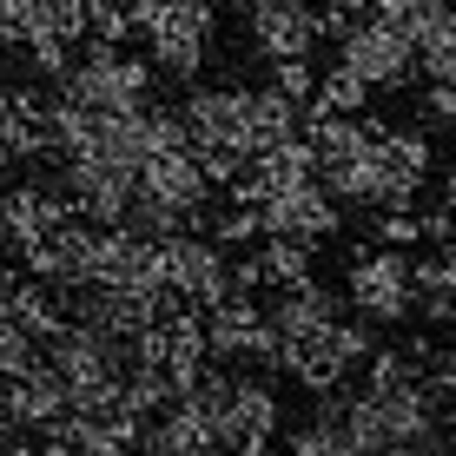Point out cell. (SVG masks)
I'll use <instances>...</instances> for the list:
<instances>
[{"instance_id":"obj_1","label":"cell","mask_w":456,"mask_h":456,"mask_svg":"<svg viewBox=\"0 0 456 456\" xmlns=\"http://www.w3.org/2000/svg\"><path fill=\"white\" fill-rule=\"evenodd\" d=\"M139 40H146L159 80L192 86L199 73H206L212 46H218V0H166V7L139 27Z\"/></svg>"},{"instance_id":"obj_2","label":"cell","mask_w":456,"mask_h":456,"mask_svg":"<svg viewBox=\"0 0 456 456\" xmlns=\"http://www.w3.org/2000/svg\"><path fill=\"white\" fill-rule=\"evenodd\" d=\"M344 305L370 324H403L417 311L411 291V251L397 245H351L344 251Z\"/></svg>"},{"instance_id":"obj_3","label":"cell","mask_w":456,"mask_h":456,"mask_svg":"<svg viewBox=\"0 0 456 456\" xmlns=\"http://www.w3.org/2000/svg\"><path fill=\"white\" fill-rule=\"evenodd\" d=\"M338 60L344 67H357L370 80V93H403L417 80V40L403 34L397 20H384V13H357L351 27H344V40H338Z\"/></svg>"},{"instance_id":"obj_4","label":"cell","mask_w":456,"mask_h":456,"mask_svg":"<svg viewBox=\"0 0 456 456\" xmlns=\"http://www.w3.org/2000/svg\"><path fill=\"white\" fill-rule=\"evenodd\" d=\"M159 272L192 311H212L218 297L232 291V258L206 225H185V232H172V239H159Z\"/></svg>"},{"instance_id":"obj_5","label":"cell","mask_w":456,"mask_h":456,"mask_svg":"<svg viewBox=\"0 0 456 456\" xmlns=\"http://www.w3.org/2000/svg\"><path fill=\"white\" fill-rule=\"evenodd\" d=\"M93 251H100V225H93L86 212H73V218H60V225H46L34 245H20V265L34 278H46L53 291H80L93 285Z\"/></svg>"},{"instance_id":"obj_6","label":"cell","mask_w":456,"mask_h":456,"mask_svg":"<svg viewBox=\"0 0 456 456\" xmlns=\"http://www.w3.org/2000/svg\"><path fill=\"white\" fill-rule=\"evenodd\" d=\"M218 430H225V450H245V456H258V450L278 444V430H285V397H278L272 370H245L239 364Z\"/></svg>"},{"instance_id":"obj_7","label":"cell","mask_w":456,"mask_h":456,"mask_svg":"<svg viewBox=\"0 0 456 456\" xmlns=\"http://www.w3.org/2000/svg\"><path fill=\"white\" fill-rule=\"evenodd\" d=\"M344 318V297L331 285H318V278H297V285H278L272 297V324L278 338H285V377L297 357H311L324 338H331V324Z\"/></svg>"},{"instance_id":"obj_8","label":"cell","mask_w":456,"mask_h":456,"mask_svg":"<svg viewBox=\"0 0 456 456\" xmlns=\"http://www.w3.org/2000/svg\"><path fill=\"white\" fill-rule=\"evenodd\" d=\"M258 218H265V232H285V239H305V245H324V239L344 232V206L324 192V179L278 185V192L258 206Z\"/></svg>"},{"instance_id":"obj_9","label":"cell","mask_w":456,"mask_h":456,"mask_svg":"<svg viewBox=\"0 0 456 456\" xmlns=\"http://www.w3.org/2000/svg\"><path fill=\"white\" fill-rule=\"evenodd\" d=\"M245 40L251 53L272 67V60H291V53H318V0H258L245 7Z\"/></svg>"},{"instance_id":"obj_10","label":"cell","mask_w":456,"mask_h":456,"mask_svg":"<svg viewBox=\"0 0 456 456\" xmlns=\"http://www.w3.org/2000/svg\"><path fill=\"white\" fill-rule=\"evenodd\" d=\"M245 93L239 80H192L185 86V133H192V152H212V146H239L245 152Z\"/></svg>"},{"instance_id":"obj_11","label":"cell","mask_w":456,"mask_h":456,"mask_svg":"<svg viewBox=\"0 0 456 456\" xmlns=\"http://www.w3.org/2000/svg\"><path fill=\"white\" fill-rule=\"evenodd\" d=\"M291 133H305V106L278 86H251L245 93V152H272Z\"/></svg>"},{"instance_id":"obj_12","label":"cell","mask_w":456,"mask_h":456,"mask_svg":"<svg viewBox=\"0 0 456 456\" xmlns=\"http://www.w3.org/2000/svg\"><path fill=\"white\" fill-rule=\"evenodd\" d=\"M384 166H390V185H397V199H403V206H417L423 179H430V166H436L430 133H423V126H390V133H384Z\"/></svg>"},{"instance_id":"obj_13","label":"cell","mask_w":456,"mask_h":456,"mask_svg":"<svg viewBox=\"0 0 456 456\" xmlns=\"http://www.w3.org/2000/svg\"><path fill=\"white\" fill-rule=\"evenodd\" d=\"M13 324H20L27 338H40V344H46V338L60 331V324H67V291H53L46 278L27 272V278H20V297H13Z\"/></svg>"},{"instance_id":"obj_14","label":"cell","mask_w":456,"mask_h":456,"mask_svg":"<svg viewBox=\"0 0 456 456\" xmlns=\"http://www.w3.org/2000/svg\"><path fill=\"white\" fill-rule=\"evenodd\" d=\"M364 106H370V80H364L357 67H344V60H338V67L318 73V93H311L305 113H364Z\"/></svg>"},{"instance_id":"obj_15","label":"cell","mask_w":456,"mask_h":456,"mask_svg":"<svg viewBox=\"0 0 456 456\" xmlns=\"http://www.w3.org/2000/svg\"><path fill=\"white\" fill-rule=\"evenodd\" d=\"M258 258H265V278H272V291H278V285H297V278H311V258H318V245L285 239V232H265V239H258Z\"/></svg>"},{"instance_id":"obj_16","label":"cell","mask_w":456,"mask_h":456,"mask_svg":"<svg viewBox=\"0 0 456 456\" xmlns=\"http://www.w3.org/2000/svg\"><path fill=\"white\" fill-rule=\"evenodd\" d=\"M199 225H206L225 251H239V245H251V239H265V218H258V206H239V199H232L225 212H206Z\"/></svg>"},{"instance_id":"obj_17","label":"cell","mask_w":456,"mask_h":456,"mask_svg":"<svg viewBox=\"0 0 456 456\" xmlns=\"http://www.w3.org/2000/svg\"><path fill=\"white\" fill-rule=\"evenodd\" d=\"M46 357V344L40 338H27L13 318H0V384H13V377H27Z\"/></svg>"},{"instance_id":"obj_18","label":"cell","mask_w":456,"mask_h":456,"mask_svg":"<svg viewBox=\"0 0 456 456\" xmlns=\"http://www.w3.org/2000/svg\"><path fill=\"white\" fill-rule=\"evenodd\" d=\"M377 13H384V20H397L411 40H423L436 20H444V0H377Z\"/></svg>"},{"instance_id":"obj_19","label":"cell","mask_w":456,"mask_h":456,"mask_svg":"<svg viewBox=\"0 0 456 456\" xmlns=\"http://www.w3.org/2000/svg\"><path fill=\"white\" fill-rule=\"evenodd\" d=\"M272 86H278V93H291L297 106H311V93H318V67H311V53L272 60Z\"/></svg>"},{"instance_id":"obj_20","label":"cell","mask_w":456,"mask_h":456,"mask_svg":"<svg viewBox=\"0 0 456 456\" xmlns=\"http://www.w3.org/2000/svg\"><path fill=\"white\" fill-rule=\"evenodd\" d=\"M377 245H397V251H411V245H423V212H417V206H397V212H377Z\"/></svg>"},{"instance_id":"obj_21","label":"cell","mask_w":456,"mask_h":456,"mask_svg":"<svg viewBox=\"0 0 456 456\" xmlns=\"http://www.w3.org/2000/svg\"><path fill=\"white\" fill-rule=\"evenodd\" d=\"M423 119H430V133H456V73L423 80Z\"/></svg>"},{"instance_id":"obj_22","label":"cell","mask_w":456,"mask_h":456,"mask_svg":"<svg viewBox=\"0 0 456 456\" xmlns=\"http://www.w3.org/2000/svg\"><path fill=\"white\" fill-rule=\"evenodd\" d=\"M232 291H251V297L272 291V278H265V258H258V251H251V258H232Z\"/></svg>"},{"instance_id":"obj_23","label":"cell","mask_w":456,"mask_h":456,"mask_svg":"<svg viewBox=\"0 0 456 456\" xmlns=\"http://www.w3.org/2000/svg\"><path fill=\"white\" fill-rule=\"evenodd\" d=\"M430 384L444 390V403L456 411V344H444V351H436V364H430Z\"/></svg>"},{"instance_id":"obj_24","label":"cell","mask_w":456,"mask_h":456,"mask_svg":"<svg viewBox=\"0 0 456 456\" xmlns=\"http://www.w3.org/2000/svg\"><path fill=\"white\" fill-rule=\"evenodd\" d=\"M450 239H456V212L450 206L423 212V245H450Z\"/></svg>"},{"instance_id":"obj_25","label":"cell","mask_w":456,"mask_h":456,"mask_svg":"<svg viewBox=\"0 0 456 456\" xmlns=\"http://www.w3.org/2000/svg\"><path fill=\"white\" fill-rule=\"evenodd\" d=\"M20 278H27V265H7V258H0V318H13V297H20Z\"/></svg>"},{"instance_id":"obj_26","label":"cell","mask_w":456,"mask_h":456,"mask_svg":"<svg viewBox=\"0 0 456 456\" xmlns=\"http://www.w3.org/2000/svg\"><path fill=\"white\" fill-rule=\"evenodd\" d=\"M13 106H20V100H13V80H7V73H0V119H7Z\"/></svg>"},{"instance_id":"obj_27","label":"cell","mask_w":456,"mask_h":456,"mask_svg":"<svg viewBox=\"0 0 456 456\" xmlns=\"http://www.w3.org/2000/svg\"><path fill=\"white\" fill-rule=\"evenodd\" d=\"M444 206L456 212V166H444Z\"/></svg>"},{"instance_id":"obj_28","label":"cell","mask_w":456,"mask_h":456,"mask_svg":"<svg viewBox=\"0 0 456 456\" xmlns=\"http://www.w3.org/2000/svg\"><path fill=\"white\" fill-rule=\"evenodd\" d=\"M331 7H344V13H370L377 0H331Z\"/></svg>"}]
</instances>
